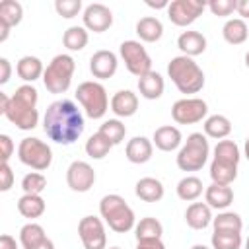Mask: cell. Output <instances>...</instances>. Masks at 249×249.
Here are the masks:
<instances>
[{
    "label": "cell",
    "instance_id": "obj_35",
    "mask_svg": "<svg viewBox=\"0 0 249 249\" xmlns=\"http://www.w3.org/2000/svg\"><path fill=\"white\" fill-rule=\"evenodd\" d=\"M111 148H113V144L97 130L95 134H91L89 138H88V142H86V154L91 158V160H103L109 152H111Z\"/></svg>",
    "mask_w": 249,
    "mask_h": 249
},
{
    "label": "cell",
    "instance_id": "obj_1",
    "mask_svg": "<svg viewBox=\"0 0 249 249\" xmlns=\"http://www.w3.org/2000/svg\"><path fill=\"white\" fill-rule=\"evenodd\" d=\"M84 115L70 99L53 101L43 117V130L45 134L56 144H74L84 132Z\"/></svg>",
    "mask_w": 249,
    "mask_h": 249
},
{
    "label": "cell",
    "instance_id": "obj_52",
    "mask_svg": "<svg viewBox=\"0 0 249 249\" xmlns=\"http://www.w3.org/2000/svg\"><path fill=\"white\" fill-rule=\"evenodd\" d=\"M245 158L249 160V136H247V140H245Z\"/></svg>",
    "mask_w": 249,
    "mask_h": 249
},
{
    "label": "cell",
    "instance_id": "obj_49",
    "mask_svg": "<svg viewBox=\"0 0 249 249\" xmlns=\"http://www.w3.org/2000/svg\"><path fill=\"white\" fill-rule=\"evenodd\" d=\"M146 4H148L150 8H156V10H160V8H167V6H169L167 0H161V2H152V0H148Z\"/></svg>",
    "mask_w": 249,
    "mask_h": 249
},
{
    "label": "cell",
    "instance_id": "obj_30",
    "mask_svg": "<svg viewBox=\"0 0 249 249\" xmlns=\"http://www.w3.org/2000/svg\"><path fill=\"white\" fill-rule=\"evenodd\" d=\"M134 233H136V241H148V239H161L163 233V226L158 218L146 216L142 218L136 226H134Z\"/></svg>",
    "mask_w": 249,
    "mask_h": 249
},
{
    "label": "cell",
    "instance_id": "obj_33",
    "mask_svg": "<svg viewBox=\"0 0 249 249\" xmlns=\"http://www.w3.org/2000/svg\"><path fill=\"white\" fill-rule=\"evenodd\" d=\"M88 41H89L88 29L82 27V25H72L62 35V43L68 51H82L88 45Z\"/></svg>",
    "mask_w": 249,
    "mask_h": 249
},
{
    "label": "cell",
    "instance_id": "obj_18",
    "mask_svg": "<svg viewBox=\"0 0 249 249\" xmlns=\"http://www.w3.org/2000/svg\"><path fill=\"white\" fill-rule=\"evenodd\" d=\"M111 111L117 117H132L138 111V97L130 89H119L111 97Z\"/></svg>",
    "mask_w": 249,
    "mask_h": 249
},
{
    "label": "cell",
    "instance_id": "obj_17",
    "mask_svg": "<svg viewBox=\"0 0 249 249\" xmlns=\"http://www.w3.org/2000/svg\"><path fill=\"white\" fill-rule=\"evenodd\" d=\"M124 154H126V160L130 163H146L152 160L154 142H150L146 136H134L132 140H128Z\"/></svg>",
    "mask_w": 249,
    "mask_h": 249
},
{
    "label": "cell",
    "instance_id": "obj_11",
    "mask_svg": "<svg viewBox=\"0 0 249 249\" xmlns=\"http://www.w3.org/2000/svg\"><path fill=\"white\" fill-rule=\"evenodd\" d=\"M208 113V105L200 97H183L177 99L171 107V117L179 124H195L200 123Z\"/></svg>",
    "mask_w": 249,
    "mask_h": 249
},
{
    "label": "cell",
    "instance_id": "obj_25",
    "mask_svg": "<svg viewBox=\"0 0 249 249\" xmlns=\"http://www.w3.org/2000/svg\"><path fill=\"white\" fill-rule=\"evenodd\" d=\"M136 35L146 41V43H156L161 39L163 35V25L158 18L154 16H146V18H140L138 23H136Z\"/></svg>",
    "mask_w": 249,
    "mask_h": 249
},
{
    "label": "cell",
    "instance_id": "obj_54",
    "mask_svg": "<svg viewBox=\"0 0 249 249\" xmlns=\"http://www.w3.org/2000/svg\"><path fill=\"white\" fill-rule=\"evenodd\" d=\"M245 66L249 68V51H247V54H245Z\"/></svg>",
    "mask_w": 249,
    "mask_h": 249
},
{
    "label": "cell",
    "instance_id": "obj_27",
    "mask_svg": "<svg viewBox=\"0 0 249 249\" xmlns=\"http://www.w3.org/2000/svg\"><path fill=\"white\" fill-rule=\"evenodd\" d=\"M222 35H224L226 43H230V45H241L249 37V27H247V23L241 18H231V19H228L224 23Z\"/></svg>",
    "mask_w": 249,
    "mask_h": 249
},
{
    "label": "cell",
    "instance_id": "obj_15",
    "mask_svg": "<svg viewBox=\"0 0 249 249\" xmlns=\"http://www.w3.org/2000/svg\"><path fill=\"white\" fill-rule=\"evenodd\" d=\"M84 27L93 31V33H103L113 25V12L99 2H93L89 6H86L84 10Z\"/></svg>",
    "mask_w": 249,
    "mask_h": 249
},
{
    "label": "cell",
    "instance_id": "obj_2",
    "mask_svg": "<svg viewBox=\"0 0 249 249\" xmlns=\"http://www.w3.org/2000/svg\"><path fill=\"white\" fill-rule=\"evenodd\" d=\"M37 101L39 91L31 84H23L14 91V95H10V101L2 115L19 130H33L39 123Z\"/></svg>",
    "mask_w": 249,
    "mask_h": 249
},
{
    "label": "cell",
    "instance_id": "obj_12",
    "mask_svg": "<svg viewBox=\"0 0 249 249\" xmlns=\"http://www.w3.org/2000/svg\"><path fill=\"white\" fill-rule=\"evenodd\" d=\"M78 235L84 249H107V233L103 220L97 216H84L78 222Z\"/></svg>",
    "mask_w": 249,
    "mask_h": 249
},
{
    "label": "cell",
    "instance_id": "obj_41",
    "mask_svg": "<svg viewBox=\"0 0 249 249\" xmlns=\"http://www.w3.org/2000/svg\"><path fill=\"white\" fill-rule=\"evenodd\" d=\"M206 6L214 16H220V18H226L231 12H235V0H210Z\"/></svg>",
    "mask_w": 249,
    "mask_h": 249
},
{
    "label": "cell",
    "instance_id": "obj_43",
    "mask_svg": "<svg viewBox=\"0 0 249 249\" xmlns=\"http://www.w3.org/2000/svg\"><path fill=\"white\" fill-rule=\"evenodd\" d=\"M0 154H2V163H8V160L14 154V142L8 134H0Z\"/></svg>",
    "mask_w": 249,
    "mask_h": 249
},
{
    "label": "cell",
    "instance_id": "obj_20",
    "mask_svg": "<svg viewBox=\"0 0 249 249\" xmlns=\"http://www.w3.org/2000/svg\"><path fill=\"white\" fill-rule=\"evenodd\" d=\"M134 193L144 202H158V200L163 198L165 189H163V183L160 179H156V177H142V179L136 181Z\"/></svg>",
    "mask_w": 249,
    "mask_h": 249
},
{
    "label": "cell",
    "instance_id": "obj_32",
    "mask_svg": "<svg viewBox=\"0 0 249 249\" xmlns=\"http://www.w3.org/2000/svg\"><path fill=\"white\" fill-rule=\"evenodd\" d=\"M45 239H47V233H45V230H43L41 224L29 222V224H25L19 230V243H21L23 249H31V247L39 245Z\"/></svg>",
    "mask_w": 249,
    "mask_h": 249
},
{
    "label": "cell",
    "instance_id": "obj_22",
    "mask_svg": "<svg viewBox=\"0 0 249 249\" xmlns=\"http://www.w3.org/2000/svg\"><path fill=\"white\" fill-rule=\"evenodd\" d=\"M212 208L206 202H193L185 212V222L193 230H204L212 224Z\"/></svg>",
    "mask_w": 249,
    "mask_h": 249
},
{
    "label": "cell",
    "instance_id": "obj_47",
    "mask_svg": "<svg viewBox=\"0 0 249 249\" xmlns=\"http://www.w3.org/2000/svg\"><path fill=\"white\" fill-rule=\"evenodd\" d=\"M0 249H18V243H16V239H14L12 235L4 233V235L0 237Z\"/></svg>",
    "mask_w": 249,
    "mask_h": 249
},
{
    "label": "cell",
    "instance_id": "obj_10",
    "mask_svg": "<svg viewBox=\"0 0 249 249\" xmlns=\"http://www.w3.org/2000/svg\"><path fill=\"white\" fill-rule=\"evenodd\" d=\"M119 53H121V58L124 60V66L130 74L142 78L148 72H152V58L146 53V49L140 45V41H134V39L123 41L119 47Z\"/></svg>",
    "mask_w": 249,
    "mask_h": 249
},
{
    "label": "cell",
    "instance_id": "obj_36",
    "mask_svg": "<svg viewBox=\"0 0 249 249\" xmlns=\"http://www.w3.org/2000/svg\"><path fill=\"white\" fill-rule=\"evenodd\" d=\"M212 226H214V231H237V233H241L243 220L235 212H220L212 220Z\"/></svg>",
    "mask_w": 249,
    "mask_h": 249
},
{
    "label": "cell",
    "instance_id": "obj_26",
    "mask_svg": "<svg viewBox=\"0 0 249 249\" xmlns=\"http://www.w3.org/2000/svg\"><path fill=\"white\" fill-rule=\"evenodd\" d=\"M16 72H18V76H19L23 82H35L37 78H41V76L45 74V68H43L41 58L27 54V56H21V58L18 60Z\"/></svg>",
    "mask_w": 249,
    "mask_h": 249
},
{
    "label": "cell",
    "instance_id": "obj_53",
    "mask_svg": "<svg viewBox=\"0 0 249 249\" xmlns=\"http://www.w3.org/2000/svg\"><path fill=\"white\" fill-rule=\"evenodd\" d=\"M191 249H208V247H206V245H200V243H198V245H193Z\"/></svg>",
    "mask_w": 249,
    "mask_h": 249
},
{
    "label": "cell",
    "instance_id": "obj_40",
    "mask_svg": "<svg viewBox=\"0 0 249 249\" xmlns=\"http://www.w3.org/2000/svg\"><path fill=\"white\" fill-rule=\"evenodd\" d=\"M54 10L58 12V16L70 19V18L78 16V12L82 10V2L80 0H56L54 2Z\"/></svg>",
    "mask_w": 249,
    "mask_h": 249
},
{
    "label": "cell",
    "instance_id": "obj_21",
    "mask_svg": "<svg viewBox=\"0 0 249 249\" xmlns=\"http://www.w3.org/2000/svg\"><path fill=\"white\" fill-rule=\"evenodd\" d=\"M204 198H206V204L210 208H216V210H226L231 202H233V191L230 185H218V183H212L206 187L204 191Z\"/></svg>",
    "mask_w": 249,
    "mask_h": 249
},
{
    "label": "cell",
    "instance_id": "obj_39",
    "mask_svg": "<svg viewBox=\"0 0 249 249\" xmlns=\"http://www.w3.org/2000/svg\"><path fill=\"white\" fill-rule=\"evenodd\" d=\"M23 195H41L47 189V177L39 171H31L21 179Z\"/></svg>",
    "mask_w": 249,
    "mask_h": 249
},
{
    "label": "cell",
    "instance_id": "obj_23",
    "mask_svg": "<svg viewBox=\"0 0 249 249\" xmlns=\"http://www.w3.org/2000/svg\"><path fill=\"white\" fill-rule=\"evenodd\" d=\"M177 47L185 56H196L206 51V37L200 31H183L177 37Z\"/></svg>",
    "mask_w": 249,
    "mask_h": 249
},
{
    "label": "cell",
    "instance_id": "obj_55",
    "mask_svg": "<svg viewBox=\"0 0 249 249\" xmlns=\"http://www.w3.org/2000/svg\"><path fill=\"white\" fill-rule=\"evenodd\" d=\"M245 249H249V237H247V241H245Z\"/></svg>",
    "mask_w": 249,
    "mask_h": 249
},
{
    "label": "cell",
    "instance_id": "obj_6",
    "mask_svg": "<svg viewBox=\"0 0 249 249\" xmlns=\"http://www.w3.org/2000/svg\"><path fill=\"white\" fill-rule=\"evenodd\" d=\"M208 154H210V146H208L206 134L193 132L187 136V142L181 146L175 161L181 171H198L204 167Z\"/></svg>",
    "mask_w": 249,
    "mask_h": 249
},
{
    "label": "cell",
    "instance_id": "obj_45",
    "mask_svg": "<svg viewBox=\"0 0 249 249\" xmlns=\"http://www.w3.org/2000/svg\"><path fill=\"white\" fill-rule=\"evenodd\" d=\"M136 249H165L161 239H148V241H138Z\"/></svg>",
    "mask_w": 249,
    "mask_h": 249
},
{
    "label": "cell",
    "instance_id": "obj_46",
    "mask_svg": "<svg viewBox=\"0 0 249 249\" xmlns=\"http://www.w3.org/2000/svg\"><path fill=\"white\" fill-rule=\"evenodd\" d=\"M235 12L243 18H249V0H235Z\"/></svg>",
    "mask_w": 249,
    "mask_h": 249
},
{
    "label": "cell",
    "instance_id": "obj_38",
    "mask_svg": "<svg viewBox=\"0 0 249 249\" xmlns=\"http://www.w3.org/2000/svg\"><path fill=\"white\" fill-rule=\"evenodd\" d=\"M212 249H239L241 247V233L237 231H214L212 237Z\"/></svg>",
    "mask_w": 249,
    "mask_h": 249
},
{
    "label": "cell",
    "instance_id": "obj_29",
    "mask_svg": "<svg viewBox=\"0 0 249 249\" xmlns=\"http://www.w3.org/2000/svg\"><path fill=\"white\" fill-rule=\"evenodd\" d=\"M45 208H47V204H45V200H43L41 195H23L18 200L19 214L23 218H29V220H35V218L43 216Z\"/></svg>",
    "mask_w": 249,
    "mask_h": 249
},
{
    "label": "cell",
    "instance_id": "obj_37",
    "mask_svg": "<svg viewBox=\"0 0 249 249\" xmlns=\"http://www.w3.org/2000/svg\"><path fill=\"white\" fill-rule=\"evenodd\" d=\"M99 132H101L113 146H117V144H121V142L124 140L126 126H124L119 119H109V121H105V123L99 126Z\"/></svg>",
    "mask_w": 249,
    "mask_h": 249
},
{
    "label": "cell",
    "instance_id": "obj_4",
    "mask_svg": "<svg viewBox=\"0 0 249 249\" xmlns=\"http://www.w3.org/2000/svg\"><path fill=\"white\" fill-rule=\"evenodd\" d=\"M167 74L181 93H196L204 86V72L191 56H175L167 64Z\"/></svg>",
    "mask_w": 249,
    "mask_h": 249
},
{
    "label": "cell",
    "instance_id": "obj_50",
    "mask_svg": "<svg viewBox=\"0 0 249 249\" xmlns=\"http://www.w3.org/2000/svg\"><path fill=\"white\" fill-rule=\"evenodd\" d=\"M8 35H10V27L0 23V43H4V41L8 39Z\"/></svg>",
    "mask_w": 249,
    "mask_h": 249
},
{
    "label": "cell",
    "instance_id": "obj_51",
    "mask_svg": "<svg viewBox=\"0 0 249 249\" xmlns=\"http://www.w3.org/2000/svg\"><path fill=\"white\" fill-rule=\"evenodd\" d=\"M8 101H10V97H8L6 93H2V91H0V113H4V109H6Z\"/></svg>",
    "mask_w": 249,
    "mask_h": 249
},
{
    "label": "cell",
    "instance_id": "obj_42",
    "mask_svg": "<svg viewBox=\"0 0 249 249\" xmlns=\"http://www.w3.org/2000/svg\"><path fill=\"white\" fill-rule=\"evenodd\" d=\"M12 185H14V171L8 163H2L0 165V191L6 193L12 189Z\"/></svg>",
    "mask_w": 249,
    "mask_h": 249
},
{
    "label": "cell",
    "instance_id": "obj_44",
    "mask_svg": "<svg viewBox=\"0 0 249 249\" xmlns=\"http://www.w3.org/2000/svg\"><path fill=\"white\" fill-rule=\"evenodd\" d=\"M10 76H12V64L8 58H0V84H8L10 82Z\"/></svg>",
    "mask_w": 249,
    "mask_h": 249
},
{
    "label": "cell",
    "instance_id": "obj_56",
    "mask_svg": "<svg viewBox=\"0 0 249 249\" xmlns=\"http://www.w3.org/2000/svg\"><path fill=\"white\" fill-rule=\"evenodd\" d=\"M109 249H121V247H109Z\"/></svg>",
    "mask_w": 249,
    "mask_h": 249
},
{
    "label": "cell",
    "instance_id": "obj_28",
    "mask_svg": "<svg viewBox=\"0 0 249 249\" xmlns=\"http://www.w3.org/2000/svg\"><path fill=\"white\" fill-rule=\"evenodd\" d=\"M231 132V121L226 115H210L204 121V134L208 138L224 140Z\"/></svg>",
    "mask_w": 249,
    "mask_h": 249
},
{
    "label": "cell",
    "instance_id": "obj_13",
    "mask_svg": "<svg viewBox=\"0 0 249 249\" xmlns=\"http://www.w3.org/2000/svg\"><path fill=\"white\" fill-rule=\"evenodd\" d=\"M204 8H206V2H200V0H173L167 6V18L171 19V23L179 27H187L198 19Z\"/></svg>",
    "mask_w": 249,
    "mask_h": 249
},
{
    "label": "cell",
    "instance_id": "obj_48",
    "mask_svg": "<svg viewBox=\"0 0 249 249\" xmlns=\"http://www.w3.org/2000/svg\"><path fill=\"white\" fill-rule=\"evenodd\" d=\"M31 249H54V243H53V241L47 237L45 241H41L39 245H35V247H31Z\"/></svg>",
    "mask_w": 249,
    "mask_h": 249
},
{
    "label": "cell",
    "instance_id": "obj_34",
    "mask_svg": "<svg viewBox=\"0 0 249 249\" xmlns=\"http://www.w3.org/2000/svg\"><path fill=\"white\" fill-rule=\"evenodd\" d=\"M23 18V8L19 2L16 0H4L0 2V23L2 25H8L10 29L14 25H18Z\"/></svg>",
    "mask_w": 249,
    "mask_h": 249
},
{
    "label": "cell",
    "instance_id": "obj_24",
    "mask_svg": "<svg viewBox=\"0 0 249 249\" xmlns=\"http://www.w3.org/2000/svg\"><path fill=\"white\" fill-rule=\"evenodd\" d=\"M163 89H165V82H163L161 74H158L154 70L148 72L146 76L138 78V91L146 99H160L163 95Z\"/></svg>",
    "mask_w": 249,
    "mask_h": 249
},
{
    "label": "cell",
    "instance_id": "obj_7",
    "mask_svg": "<svg viewBox=\"0 0 249 249\" xmlns=\"http://www.w3.org/2000/svg\"><path fill=\"white\" fill-rule=\"evenodd\" d=\"M76 70V62L70 54H56L43 74V84L51 93H64L70 84Z\"/></svg>",
    "mask_w": 249,
    "mask_h": 249
},
{
    "label": "cell",
    "instance_id": "obj_9",
    "mask_svg": "<svg viewBox=\"0 0 249 249\" xmlns=\"http://www.w3.org/2000/svg\"><path fill=\"white\" fill-rule=\"evenodd\" d=\"M18 158L23 165H27L35 171H45L53 161V150L47 142L27 136L18 146Z\"/></svg>",
    "mask_w": 249,
    "mask_h": 249
},
{
    "label": "cell",
    "instance_id": "obj_8",
    "mask_svg": "<svg viewBox=\"0 0 249 249\" xmlns=\"http://www.w3.org/2000/svg\"><path fill=\"white\" fill-rule=\"evenodd\" d=\"M76 99L80 101L89 119H103L109 109L107 89L99 82H82L76 88Z\"/></svg>",
    "mask_w": 249,
    "mask_h": 249
},
{
    "label": "cell",
    "instance_id": "obj_16",
    "mask_svg": "<svg viewBox=\"0 0 249 249\" xmlns=\"http://www.w3.org/2000/svg\"><path fill=\"white\" fill-rule=\"evenodd\" d=\"M117 66H119L117 54L111 53V51H107V49H101V51L93 53L91 58H89V70L99 80H107V78L115 76Z\"/></svg>",
    "mask_w": 249,
    "mask_h": 249
},
{
    "label": "cell",
    "instance_id": "obj_19",
    "mask_svg": "<svg viewBox=\"0 0 249 249\" xmlns=\"http://www.w3.org/2000/svg\"><path fill=\"white\" fill-rule=\"evenodd\" d=\"M181 130L177 126H171V124H165V126H160L154 130V144L158 150L161 152H173L181 146Z\"/></svg>",
    "mask_w": 249,
    "mask_h": 249
},
{
    "label": "cell",
    "instance_id": "obj_5",
    "mask_svg": "<svg viewBox=\"0 0 249 249\" xmlns=\"http://www.w3.org/2000/svg\"><path fill=\"white\" fill-rule=\"evenodd\" d=\"M99 214L117 233H126L136 226L134 212L121 195H105L99 202Z\"/></svg>",
    "mask_w": 249,
    "mask_h": 249
},
{
    "label": "cell",
    "instance_id": "obj_3",
    "mask_svg": "<svg viewBox=\"0 0 249 249\" xmlns=\"http://www.w3.org/2000/svg\"><path fill=\"white\" fill-rule=\"evenodd\" d=\"M239 148L233 140H220L214 146V158L210 163V177L212 183L218 185H231L237 177V163H239Z\"/></svg>",
    "mask_w": 249,
    "mask_h": 249
},
{
    "label": "cell",
    "instance_id": "obj_14",
    "mask_svg": "<svg viewBox=\"0 0 249 249\" xmlns=\"http://www.w3.org/2000/svg\"><path fill=\"white\" fill-rule=\"evenodd\" d=\"M66 183L76 193H88L95 183V171L88 161L76 160L66 169Z\"/></svg>",
    "mask_w": 249,
    "mask_h": 249
},
{
    "label": "cell",
    "instance_id": "obj_31",
    "mask_svg": "<svg viewBox=\"0 0 249 249\" xmlns=\"http://www.w3.org/2000/svg\"><path fill=\"white\" fill-rule=\"evenodd\" d=\"M202 187L204 185L196 175H187L177 183V196L181 200H185V202L196 200L202 195Z\"/></svg>",
    "mask_w": 249,
    "mask_h": 249
}]
</instances>
